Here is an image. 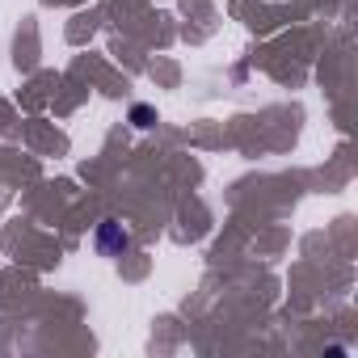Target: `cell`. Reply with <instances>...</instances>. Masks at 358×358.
<instances>
[{
    "label": "cell",
    "mask_w": 358,
    "mask_h": 358,
    "mask_svg": "<svg viewBox=\"0 0 358 358\" xmlns=\"http://www.w3.org/2000/svg\"><path fill=\"white\" fill-rule=\"evenodd\" d=\"M131 122H135V127H139V131H148V127H152V122H156V114H152V110H148V106H135V110H131Z\"/></svg>",
    "instance_id": "2"
},
{
    "label": "cell",
    "mask_w": 358,
    "mask_h": 358,
    "mask_svg": "<svg viewBox=\"0 0 358 358\" xmlns=\"http://www.w3.org/2000/svg\"><path fill=\"white\" fill-rule=\"evenodd\" d=\"M93 245H97V253H106V257H118V253L131 245V236L122 232V224H118V220H101V224H97V236H93Z\"/></svg>",
    "instance_id": "1"
}]
</instances>
